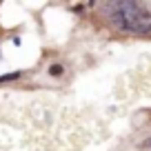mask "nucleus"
<instances>
[{
	"label": "nucleus",
	"mask_w": 151,
	"mask_h": 151,
	"mask_svg": "<svg viewBox=\"0 0 151 151\" xmlns=\"http://www.w3.org/2000/svg\"><path fill=\"white\" fill-rule=\"evenodd\" d=\"M142 147H147V149H151V138H147V140H142Z\"/></svg>",
	"instance_id": "obj_4"
},
{
	"label": "nucleus",
	"mask_w": 151,
	"mask_h": 151,
	"mask_svg": "<svg viewBox=\"0 0 151 151\" xmlns=\"http://www.w3.org/2000/svg\"><path fill=\"white\" fill-rule=\"evenodd\" d=\"M20 71H14V73H7V76H0V85H2V82H11V80H18L20 78Z\"/></svg>",
	"instance_id": "obj_3"
},
{
	"label": "nucleus",
	"mask_w": 151,
	"mask_h": 151,
	"mask_svg": "<svg viewBox=\"0 0 151 151\" xmlns=\"http://www.w3.org/2000/svg\"><path fill=\"white\" fill-rule=\"evenodd\" d=\"M62 73H65V67L62 65H51L49 67V76H51V78H60Z\"/></svg>",
	"instance_id": "obj_2"
},
{
	"label": "nucleus",
	"mask_w": 151,
	"mask_h": 151,
	"mask_svg": "<svg viewBox=\"0 0 151 151\" xmlns=\"http://www.w3.org/2000/svg\"><path fill=\"white\" fill-rule=\"evenodd\" d=\"M107 18L118 31L149 33L151 31V11L142 2L122 0V2H107L104 5Z\"/></svg>",
	"instance_id": "obj_1"
}]
</instances>
